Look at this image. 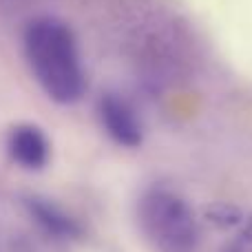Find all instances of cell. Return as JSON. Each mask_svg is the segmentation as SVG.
<instances>
[{"mask_svg": "<svg viewBox=\"0 0 252 252\" xmlns=\"http://www.w3.org/2000/svg\"><path fill=\"white\" fill-rule=\"evenodd\" d=\"M25 53L42 91L58 104H75L87 91L78 42L69 25L53 16L29 22Z\"/></svg>", "mask_w": 252, "mask_h": 252, "instance_id": "1", "label": "cell"}, {"mask_svg": "<svg viewBox=\"0 0 252 252\" xmlns=\"http://www.w3.org/2000/svg\"><path fill=\"white\" fill-rule=\"evenodd\" d=\"M139 223L159 252H192L199 241L197 215L184 197L168 188H151L139 199Z\"/></svg>", "mask_w": 252, "mask_h": 252, "instance_id": "2", "label": "cell"}, {"mask_svg": "<svg viewBox=\"0 0 252 252\" xmlns=\"http://www.w3.org/2000/svg\"><path fill=\"white\" fill-rule=\"evenodd\" d=\"M97 113H100V122L104 126V130L115 144L126 148H135L142 144V124H139L133 106L122 95L104 93L97 102Z\"/></svg>", "mask_w": 252, "mask_h": 252, "instance_id": "3", "label": "cell"}, {"mask_svg": "<svg viewBox=\"0 0 252 252\" xmlns=\"http://www.w3.org/2000/svg\"><path fill=\"white\" fill-rule=\"evenodd\" d=\"M9 157L25 170H42L51 159V144L35 124H16L7 137Z\"/></svg>", "mask_w": 252, "mask_h": 252, "instance_id": "4", "label": "cell"}, {"mask_svg": "<svg viewBox=\"0 0 252 252\" xmlns=\"http://www.w3.org/2000/svg\"><path fill=\"white\" fill-rule=\"evenodd\" d=\"M25 206L29 210V215L33 217V221L47 232L49 237L60 241H73L82 237V226L80 221L69 215L62 206H58L56 201L44 199V197H27Z\"/></svg>", "mask_w": 252, "mask_h": 252, "instance_id": "5", "label": "cell"}, {"mask_svg": "<svg viewBox=\"0 0 252 252\" xmlns=\"http://www.w3.org/2000/svg\"><path fill=\"white\" fill-rule=\"evenodd\" d=\"M206 217L210 219L213 223L217 226H239L241 221V210L235 208V206H228V204H217L206 213Z\"/></svg>", "mask_w": 252, "mask_h": 252, "instance_id": "6", "label": "cell"}, {"mask_svg": "<svg viewBox=\"0 0 252 252\" xmlns=\"http://www.w3.org/2000/svg\"><path fill=\"white\" fill-rule=\"evenodd\" d=\"M221 252H252V217L241 223L237 237H232V241Z\"/></svg>", "mask_w": 252, "mask_h": 252, "instance_id": "7", "label": "cell"}]
</instances>
